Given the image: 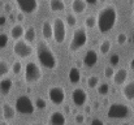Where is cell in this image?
<instances>
[{
	"instance_id": "obj_9",
	"label": "cell",
	"mask_w": 134,
	"mask_h": 125,
	"mask_svg": "<svg viewBox=\"0 0 134 125\" xmlns=\"http://www.w3.org/2000/svg\"><path fill=\"white\" fill-rule=\"evenodd\" d=\"M33 52H34V50H33L31 44L27 42L20 39V41H16L13 44V53L16 56H18L20 59H27L33 55Z\"/></svg>"
},
{
	"instance_id": "obj_4",
	"label": "cell",
	"mask_w": 134,
	"mask_h": 125,
	"mask_svg": "<svg viewBox=\"0 0 134 125\" xmlns=\"http://www.w3.org/2000/svg\"><path fill=\"white\" fill-rule=\"evenodd\" d=\"M87 39H89V34H87L86 29L85 28H77L73 31L72 41L69 43V52L74 53V52L80 51L81 48H83L87 43Z\"/></svg>"
},
{
	"instance_id": "obj_21",
	"label": "cell",
	"mask_w": 134,
	"mask_h": 125,
	"mask_svg": "<svg viewBox=\"0 0 134 125\" xmlns=\"http://www.w3.org/2000/svg\"><path fill=\"white\" fill-rule=\"evenodd\" d=\"M13 87V81L10 78H1L0 80V93L3 95H8Z\"/></svg>"
},
{
	"instance_id": "obj_29",
	"label": "cell",
	"mask_w": 134,
	"mask_h": 125,
	"mask_svg": "<svg viewBox=\"0 0 134 125\" xmlns=\"http://www.w3.org/2000/svg\"><path fill=\"white\" fill-rule=\"evenodd\" d=\"M65 20H66V22H65V24H66L69 28H74V26L77 25V18H76V16H74V14H72V13H68Z\"/></svg>"
},
{
	"instance_id": "obj_11",
	"label": "cell",
	"mask_w": 134,
	"mask_h": 125,
	"mask_svg": "<svg viewBox=\"0 0 134 125\" xmlns=\"http://www.w3.org/2000/svg\"><path fill=\"white\" fill-rule=\"evenodd\" d=\"M87 99H89V95H87V93H86V90L83 87H76L72 91V100H73L74 106L83 107L86 104Z\"/></svg>"
},
{
	"instance_id": "obj_7",
	"label": "cell",
	"mask_w": 134,
	"mask_h": 125,
	"mask_svg": "<svg viewBox=\"0 0 134 125\" xmlns=\"http://www.w3.org/2000/svg\"><path fill=\"white\" fill-rule=\"evenodd\" d=\"M52 30H53V39L56 43L61 44L66 39V24L63 18L56 17L52 21Z\"/></svg>"
},
{
	"instance_id": "obj_28",
	"label": "cell",
	"mask_w": 134,
	"mask_h": 125,
	"mask_svg": "<svg viewBox=\"0 0 134 125\" xmlns=\"http://www.w3.org/2000/svg\"><path fill=\"white\" fill-rule=\"evenodd\" d=\"M21 70H22V63L20 60H16L10 67V72L13 74H18V73H21Z\"/></svg>"
},
{
	"instance_id": "obj_26",
	"label": "cell",
	"mask_w": 134,
	"mask_h": 125,
	"mask_svg": "<svg viewBox=\"0 0 134 125\" xmlns=\"http://www.w3.org/2000/svg\"><path fill=\"white\" fill-rule=\"evenodd\" d=\"M96 90H98V94H100V95H107V94L109 93V90H111V86H109L108 83L102 82L96 86Z\"/></svg>"
},
{
	"instance_id": "obj_16",
	"label": "cell",
	"mask_w": 134,
	"mask_h": 125,
	"mask_svg": "<svg viewBox=\"0 0 134 125\" xmlns=\"http://www.w3.org/2000/svg\"><path fill=\"white\" fill-rule=\"evenodd\" d=\"M128 70L125 69V68H120V69H117L116 72H115V74H113V82L115 85H117V86H122L124 83L126 82V80H128Z\"/></svg>"
},
{
	"instance_id": "obj_36",
	"label": "cell",
	"mask_w": 134,
	"mask_h": 125,
	"mask_svg": "<svg viewBox=\"0 0 134 125\" xmlns=\"http://www.w3.org/2000/svg\"><path fill=\"white\" fill-rule=\"evenodd\" d=\"M74 121H76V124L81 125L85 123V115L83 113H77L76 116H74Z\"/></svg>"
},
{
	"instance_id": "obj_31",
	"label": "cell",
	"mask_w": 134,
	"mask_h": 125,
	"mask_svg": "<svg viewBox=\"0 0 134 125\" xmlns=\"http://www.w3.org/2000/svg\"><path fill=\"white\" fill-rule=\"evenodd\" d=\"M34 106H35V108H38V110H46V108H47V102H46V99L39 96V98L35 99Z\"/></svg>"
},
{
	"instance_id": "obj_20",
	"label": "cell",
	"mask_w": 134,
	"mask_h": 125,
	"mask_svg": "<svg viewBox=\"0 0 134 125\" xmlns=\"http://www.w3.org/2000/svg\"><path fill=\"white\" fill-rule=\"evenodd\" d=\"M68 78H69L70 83H73V85H77V83L81 81V70H80L77 67H72V68L69 69Z\"/></svg>"
},
{
	"instance_id": "obj_37",
	"label": "cell",
	"mask_w": 134,
	"mask_h": 125,
	"mask_svg": "<svg viewBox=\"0 0 134 125\" xmlns=\"http://www.w3.org/2000/svg\"><path fill=\"white\" fill-rule=\"evenodd\" d=\"M16 20H17L18 22H22V21L25 20V14H24L22 12H18V13H17V16H16Z\"/></svg>"
},
{
	"instance_id": "obj_17",
	"label": "cell",
	"mask_w": 134,
	"mask_h": 125,
	"mask_svg": "<svg viewBox=\"0 0 134 125\" xmlns=\"http://www.w3.org/2000/svg\"><path fill=\"white\" fill-rule=\"evenodd\" d=\"M24 33H25V29L21 24H16L12 26L10 31H9V37L13 39V41H20L22 37H24Z\"/></svg>"
},
{
	"instance_id": "obj_25",
	"label": "cell",
	"mask_w": 134,
	"mask_h": 125,
	"mask_svg": "<svg viewBox=\"0 0 134 125\" xmlns=\"http://www.w3.org/2000/svg\"><path fill=\"white\" fill-rule=\"evenodd\" d=\"M10 72V65L5 60H0V80L4 78Z\"/></svg>"
},
{
	"instance_id": "obj_8",
	"label": "cell",
	"mask_w": 134,
	"mask_h": 125,
	"mask_svg": "<svg viewBox=\"0 0 134 125\" xmlns=\"http://www.w3.org/2000/svg\"><path fill=\"white\" fill-rule=\"evenodd\" d=\"M48 98H49V102L55 106H60L65 102V98H66V94H65V90L63 86H59V85H53L48 89Z\"/></svg>"
},
{
	"instance_id": "obj_44",
	"label": "cell",
	"mask_w": 134,
	"mask_h": 125,
	"mask_svg": "<svg viewBox=\"0 0 134 125\" xmlns=\"http://www.w3.org/2000/svg\"><path fill=\"white\" fill-rule=\"evenodd\" d=\"M30 125H43V124H42V123H31Z\"/></svg>"
},
{
	"instance_id": "obj_14",
	"label": "cell",
	"mask_w": 134,
	"mask_h": 125,
	"mask_svg": "<svg viewBox=\"0 0 134 125\" xmlns=\"http://www.w3.org/2000/svg\"><path fill=\"white\" fill-rule=\"evenodd\" d=\"M121 93H122V96H124L128 102H133L134 100V80L124 83Z\"/></svg>"
},
{
	"instance_id": "obj_18",
	"label": "cell",
	"mask_w": 134,
	"mask_h": 125,
	"mask_svg": "<svg viewBox=\"0 0 134 125\" xmlns=\"http://www.w3.org/2000/svg\"><path fill=\"white\" fill-rule=\"evenodd\" d=\"M42 35L46 41H51L53 38V30H52V24L46 20L43 21V25H42Z\"/></svg>"
},
{
	"instance_id": "obj_12",
	"label": "cell",
	"mask_w": 134,
	"mask_h": 125,
	"mask_svg": "<svg viewBox=\"0 0 134 125\" xmlns=\"http://www.w3.org/2000/svg\"><path fill=\"white\" fill-rule=\"evenodd\" d=\"M98 59H99V55H98V52L95 50H92V48L87 50L86 53H85V56H83V65L86 68H92V67L96 65Z\"/></svg>"
},
{
	"instance_id": "obj_33",
	"label": "cell",
	"mask_w": 134,
	"mask_h": 125,
	"mask_svg": "<svg viewBox=\"0 0 134 125\" xmlns=\"http://www.w3.org/2000/svg\"><path fill=\"white\" fill-rule=\"evenodd\" d=\"M8 42H9L8 34H5V33H0V50L5 48V47L8 46Z\"/></svg>"
},
{
	"instance_id": "obj_45",
	"label": "cell",
	"mask_w": 134,
	"mask_h": 125,
	"mask_svg": "<svg viewBox=\"0 0 134 125\" xmlns=\"http://www.w3.org/2000/svg\"><path fill=\"white\" fill-rule=\"evenodd\" d=\"M0 125H9L7 121H3V123H0Z\"/></svg>"
},
{
	"instance_id": "obj_42",
	"label": "cell",
	"mask_w": 134,
	"mask_h": 125,
	"mask_svg": "<svg viewBox=\"0 0 134 125\" xmlns=\"http://www.w3.org/2000/svg\"><path fill=\"white\" fill-rule=\"evenodd\" d=\"M85 1H86V4H90V5H95L98 3V0H85Z\"/></svg>"
},
{
	"instance_id": "obj_34",
	"label": "cell",
	"mask_w": 134,
	"mask_h": 125,
	"mask_svg": "<svg viewBox=\"0 0 134 125\" xmlns=\"http://www.w3.org/2000/svg\"><path fill=\"white\" fill-rule=\"evenodd\" d=\"M109 63H111V67L119 65V63H120V55L119 53H112V56L109 57Z\"/></svg>"
},
{
	"instance_id": "obj_46",
	"label": "cell",
	"mask_w": 134,
	"mask_h": 125,
	"mask_svg": "<svg viewBox=\"0 0 134 125\" xmlns=\"http://www.w3.org/2000/svg\"><path fill=\"white\" fill-rule=\"evenodd\" d=\"M122 125H133V124H130V123H124Z\"/></svg>"
},
{
	"instance_id": "obj_2",
	"label": "cell",
	"mask_w": 134,
	"mask_h": 125,
	"mask_svg": "<svg viewBox=\"0 0 134 125\" xmlns=\"http://www.w3.org/2000/svg\"><path fill=\"white\" fill-rule=\"evenodd\" d=\"M35 51H37V59L42 67H44L49 70H53L57 68V65H59L57 57H56L55 52L52 51V48L47 44V42L39 41L37 43Z\"/></svg>"
},
{
	"instance_id": "obj_47",
	"label": "cell",
	"mask_w": 134,
	"mask_h": 125,
	"mask_svg": "<svg viewBox=\"0 0 134 125\" xmlns=\"http://www.w3.org/2000/svg\"><path fill=\"white\" fill-rule=\"evenodd\" d=\"M132 20H133V22H134V10H133V14H132Z\"/></svg>"
},
{
	"instance_id": "obj_35",
	"label": "cell",
	"mask_w": 134,
	"mask_h": 125,
	"mask_svg": "<svg viewBox=\"0 0 134 125\" xmlns=\"http://www.w3.org/2000/svg\"><path fill=\"white\" fill-rule=\"evenodd\" d=\"M113 74H115V69H113V67L108 65V67L104 68V76H105V78H112Z\"/></svg>"
},
{
	"instance_id": "obj_27",
	"label": "cell",
	"mask_w": 134,
	"mask_h": 125,
	"mask_svg": "<svg viewBox=\"0 0 134 125\" xmlns=\"http://www.w3.org/2000/svg\"><path fill=\"white\" fill-rule=\"evenodd\" d=\"M85 26H86L87 29H94V28L96 26V17L92 16V14L87 16V17L85 18Z\"/></svg>"
},
{
	"instance_id": "obj_24",
	"label": "cell",
	"mask_w": 134,
	"mask_h": 125,
	"mask_svg": "<svg viewBox=\"0 0 134 125\" xmlns=\"http://www.w3.org/2000/svg\"><path fill=\"white\" fill-rule=\"evenodd\" d=\"M111 48H112V43L109 39H104V41H102V43L99 44V52L102 53V55H107L109 51H111Z\"/></svg>"
},
{
	"instance_id": "obj_6",
	"label": "cell",
	"mask_w": 134,
	"mask_h": 125,
	"mask_svg": "<svg viewBox=\"0 0 134 125\" xmlns=\"http://www.w3.org/2000/svg\"><path fill=\"white\" fill-rule=\"evenodd\" d=\"M16 112L21 113V115H33L35 111V106L34 102L30 99V96L27 95H21L16 99V104H14Z\"/></svg>"
},
{
	"instance_id": "obj_40",
	"label": "cell",
	"mask_w": 134,
	"mask_h": 125,
	"mask_svg": "<svg viewBox=\"0 0 134 125\" xmlns=\"http://www.w3.org/2000/svg\"><path fill=\"white\" fill-rule=\"evenodd\" d=\"M83 107H85V112H83V115H89L90 112H91V106H89V104H85Z\"/></svg>"
},
{
	"instance_id": "obj_10",
	"label": "cell",
	"mask_w": 134,
	"mask_h": 125,
	"mask_svg": "<svg viewBox=\"0 0 134 125\" xmlns=\"http://www.w3.org/2000/svg\"><path fill=\"white\" fill-rule=\"evenodd\" d=\"M16 4L24 14H33L38 9V0H16Z\"/></svg>"
},
{
	"instance_id": "obj_19",
	"label": "cell",
	"mask_w": 134,
	"mask_h": 125,
	"mask_svg": "<svg viewBox=\"0 0 134 125\" xmlns=\"http://www.w3.org/2000/svg\"><path fill=\"white\" fill-rule=\"evenodd\" d=\"M86 7H87V4L85 0H73L72 1V10L76 14H82L86 10Z\"/></svg>"
},
{
	"instance_id": "obj_3",
	"label": "cell",
	"mask_w": 134,
	"mask_h": 125,
	"mask_svg": "<svg viewBox=\"0 0 134 125\" xmlns=\"http://www.w3.org/2000/svg\"><path fill=\"white\" fill-rule=\"evenodd\" d=\"M107 116L109 119H115V120H126V119H130L133 116V110L129 106L119 103V102L112 103L108 107Z\"/></svg>"
},
{
	"instance_id": "obj_39",
	"label": "cell",
	"mask_w": 134,
	"mask_h": 125,
	"mask_svg": "<svg viewBox=\"0 0 134 125\" xmlns=\"http://www.w3.org/2000/svg\"><path fill=\"white\" fill-rule=\"evenodd\" d=\"M4 10L8 12V13H10V12H12V5H10L9 3H7V4L4 5Z\"/></svg>"
},
{
	"instance_id": "obj_22",
	"label": "cell",
	"mask_w": 134,
	"mask_h": 125,
	"mask_svg": "<svg viewBox=\"0 0 134 125\" xmlns=\"http://www.w3.org/2000/svg\"><path fill=\"white\" fill-rule=\"evenodd\" d=\"M24 38H25V42H27V43H33V42L37 39V31H35V28H34V26H29L27 29H25Z\"/></svg>"
},
{
	"instance_id": "obj_41",
	"label": "cell",
	"mask_w": 134,
	"mask_h": 125,
	"mask_svg": "<svg viewBox=\"0 0 134 125\" xmlns=\"http://www.w3.org/2000/svg\"><path fill=\"white\" fill-rule=\"evenodd\" d=\"M7 24V17L5 16H0V26H4Z\"/></svg>"
},
{
	"instance_id": "obj_15",
	"label": "cell",
	"mask_w": 134,
	"mask_h": 125,
	"mask_svg": "<svg viewBox=\"0 0 134 125\" xmlns=\"http://www.w3.org/2000/svg\"><path fill=\"white\" fill-rule=\"evenodd\" d=\"M1 112H3V117H4V120L7 123L14 120V117H16V108L12 104H9V103H3Z\"/></svg>"
},
{
	"instance_id": "obj_30",
	"label": "cell",
	"mask_w": 134,
	"mask_h": 125,
	"mask_svg": "<svg viewBox=\"0 0 134 125\" xmlns=\"http://www.w3.org/2000/svg\"><path fill=\"white\" fill-rule=\"evenodd\" d=\"M99 83H100V82H99V77H98V76H95V74L90 76L89 78H87V86H89V87H91V89L96 87Z\"/></svg>"
},
{
	"instance_id": "obj_1",
	"label": "cell",
	"mask_w": 134,
	"mask_h": 125,
	"mask_svg": "<svg viewBox=\"0 0 134 125\" xmlns=\"http://www.w3.org/2000/svg\"><path fill=\"white\" fill-rule=\"evenodd\" d=\"M119 20V12L117 8L113 4H105L99 12L96 17V26L102 34L109 33Z\"/></svg>"
},
{
	"instance_id": "obj_23",
	"label": "cell",
	"mask_w": 134,
	"mask_h": 125,
	"mask_svg": "<svg viewBox=\"0 0 134 125\" xmlns=\"http://www.w3.org/2000/svg\"><path fill=\"white\" fill-rule=\"evenodd\" d=\"M49 8L52 12H64L65 3L64 0H49Z\"/></svg>"
},
{
	"instance_id": "obj_32",
	"label": "cell",
	"mask_w": 134,
	"mask_h": 125,
	"mask_svg": "<svg viewBox=\"0 0 134 125\" xmlns=\"http://www.w3.org/2000/svg\"><path fill=\"white\" fill-rule=\"evenodd\" d=\"M116 42H117V44H120V46H122V44H126V42H128V34L126 33H119L117 34V37H116Z\"/></svg>"
},
{
	"instance_id": "obj_38",
	"label": "cell",
	"mask_w": 134,
	"mask_h": 125,
	"mask_svg": "<svg viewBox=\"0 0 134 125\" xmlns=\"http://www.w3.org/2000/svg\"><path fill=\"white\" fill-rule=\"evenodd\" d=\"M90 125H104V123H103L100 119H92Z\"/></svg>"
},
{
	"instance_id": "obj_13",
	"label": "cell",
	"mask_w": 134,
	"mask_h": 125,
	"mask_svg": "<svg viewBox=\"0 0 134 125\" xmlns=\"http://www.w3.org/2000/svg\"><path fill=\"white\" fill-rule=\"evenodd\" d=\"M66 116L61 111H53L48 117V125H65Z\"/></svg>"
},
{
	"instance_id": "obj_43",
	"label": "cell",
	"mask_w": 134,
	"mask_h": 125,
	"mask_svg": "<svg viewBox=\"0 0 134 125\" xmlns=\"http://www.w3.org/2000/svg\"><path fill=\"white\" fill-rule=\"evenodd\" d=\"M129 65H130V68L134 70V56L132 57V60H130V63H129Z\"/></svg>"
},
{
	"instance_id": "obj_5",
	"label": "cell",
	"mask_w": 134,
	"mask_h": 125,
	"mask_svg": "<svg viewBox=\"0 0 134 125\" xmlns=\"http://www.w3.org/2000/svg\"><path fill=\"white\" fill-rule=\"evenodd\" d=\"M24 78L26 83L34 85L42 80V69L37 63H27L24 68Z\"/></svg>"
}]
</instances>
